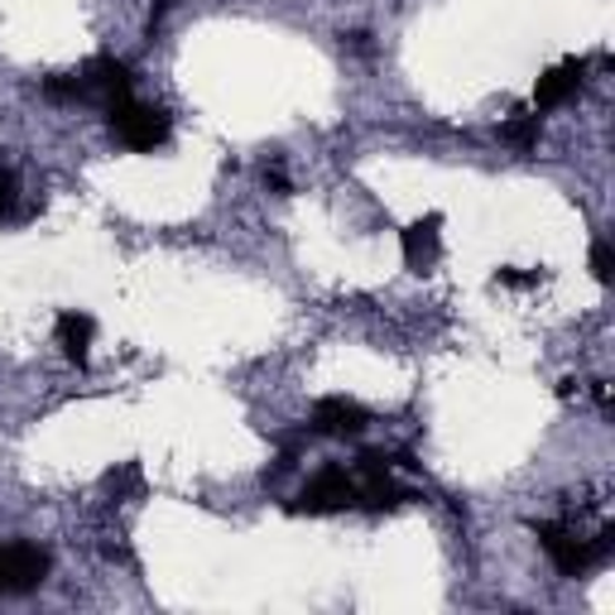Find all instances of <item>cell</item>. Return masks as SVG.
I'll return each instance as SVG.
<instances>
[{"label": "cell", "mask_w": 615, "mask_h": 615, "mask_svg": "<svg viewBox=\"0 0 615 615\" xmlns=\"http://www.w3.org/2000/svg\"><path fill=\"white\" fill-rule=\"evenodd\" d=\"M443 255V216H423V222L404 226V260L414 265L419 274L437 265Z\"/></svg>", "instance_id": "obj_7"}, {"label": "cell", "mask_w": 615, "mask_h": 615, "mask_svg": "<svg viewBox=\"0 0 615 615\" xmlns=\"http://www.w3.org/2000/svg\"><path fill=\"white\" fill-rule=\"evenodd\" d=\"M92 332H97V322L87 317V313H63V317H58V327H53L58 346H63V356L78 361V365H87V346H92Z\"/></svg>", "instance_id": "obj_8"}, {"label": "cell", "mask_w": 615, "mask_h": 615, "mask_svg": "<svg viewBox=\"0 0 615 615\" xmlns=\"http://www.w3.org/2000/svg\"><path fill=\"white\" fill-rule=\"evenodd\" d=\"M111 135L125 144V150H159L169 140V111L164 107H140V101H111Z\"/></svg>", "instance_id": "obj_2"}, {"label": "cell", "mask_w": 615, "mask_h": 615, "mask_svg": "<svg viewBox=\"0 0 615 615\" xmlns=\"http://www.w3.org/2000/svg\"><path fill=\"white\" fill-rule=\"evenodd\" d=\"M534 538H538V548L553 558V567H558L563 577H582L587 567H596L611 553V538L615 530H602L587 544V538H573L567 530H558V524H534Z\"/></svg>", "instance_id": "obj_1"}, {"label": "cell", "mask_w": 615, "mask_h": 615, "mask_svg": "<svg viewBox=\"0 0 615 615\" xmlns=\"http://www.w3.org/2000/svg\"><path fill=\"white\" fill-rule=\"evenodd\" d=\"M356 501H361V481L346 466H327V472H317L308 481V491L299 495L294 510H303V515H336V510H346Z\"/></svg>", "instance_id": "obj_3"}, {"label": "cell", "mask_w": 615, "mask_h": 615, "mask_svg": "<svg viewBox=\"0 0 615 615\" xmlns=\"http://www.w3.org/2000/svg\"><path fill=\"white\" fill-rule=\"evenodd\" d=\"M582 78H587V63H582V58H567V63L548 68L544 78H538V87H534V107H538V111L563 107V101L582 87Z\"/></svg>", "instance_id": "obj_6"}, {"label": "cell", "mask_w": 615, "mask_h": 615, "mask_svg": "<svg viewBox=\"0 0 615 615\" xmlns=\"http://www.w3.org/2000/svg\"><path fill=\"white\" fill-rule=\"evenodd\" d=\"M592 274H596L602 284H611V274H615V255H611V245H606V241H596V245H592Z\"/></svg>", "instance_id": "obj_11"}, {"label": "cell", "mask_w": 615, "mask_h": 615, "mask_svg": "<svg viewBox=\"0 0 615 615\" xmlns=\"http://www.w3.org/2000/svg\"><path fill=\"white\" fill-rule=\"evenodd\" d=\"M365 423H371V414H365L356 400H342V394L317 400V409H313V429L327 437H356V433H365Z\"/></svg>", "instance_id": "obj_5"}, {"label": "cell", "mask_w": 615, "mask_h": 615, "mask_svg": "<svg viewBox=\"0 0 615 615\" xmlns=\"http://www.w3.org/2000/svg\"><path fill=\"white\" fill-rule=\"evenodd\" d=\"M49 577V553L34 544H0V596L34 592Z\"/></svg>", "instance_id": "obj_4"}, {"label": "cell", "mask_w": 615, "mask_h": 615, "mask_svg": "<svg viewBox=\"0 0 615 615\" xmlns=\"http://www.w3.org/2000/svg\"><path fill=\"white\" fill-rule=\"evenodd\" d=\"M265 183H270L280 198H289V193H294V183H289V173H284L280 164H270V169H265Z\"/></svg>", "instance_id": "obj_14"}, {"label": "cell", "mask_w": 615, "mask_h": 615, "mask_svg": "<svg viewBox=\"0 0 615 615\" xmlns=\"http://www.w3.org/2000/svg\"><path fill=\"white\" fill-rule=\"evenodd\" d=\"M495 280L510 284V289H530V284H538V274H534V270H501Z\"/></svg>", "instance_id": "obj_13"}, {"label": "cell", "mask_w": 615, "mask_h": 615, "mask_svg": "<svg viewBox=\"0 0 615 615\" xmlns=\"http://www.w3.org/2000/svg\"><path fill=\"white\" fill-rule=\"evenodd\" d=\"M135 486H140V466H121V472L107 476V491H115V495H125V491H135Z\"/></svg>", "instance_id": "obj_12"}, {"label": "cell", "mask_w": 615, "mask_h": 615, "mask_svg": "<svg viewBox=\"0 0 615 615\" xmlns=\"http://www.w3.org/2000/svg\"><path fill=\"white\" fill-rule=\"evenodd\" d=\"M501 135L515 144V150H534V144H538V115H515Z\"/></svg>", "instance_id": "obj_9"}, {"label": "cell", "mask_w": 615, "mask_h": 615, "mask_svg": "<svg viewBox=\"0 0 615 615\" xmlns=\"http://www.w3.org/2000/svg\"><path fill=\"white\" fill-rule=\"evenodd\" d=\"M14 216H20V183L10 169H0V222H14Z\"/></svg>", "instance_id": "obj_10"}]
</instances>
